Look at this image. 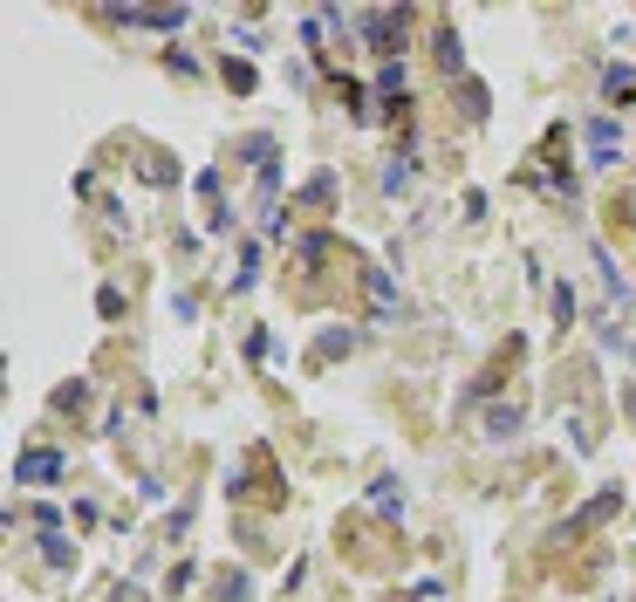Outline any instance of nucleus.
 I'll use <instances>...</instances> for the list:
<instances>
[{"instance_id":"obj_1","label":"nucleus","mask_w":636,"mask_h":602,"mask_svg":"<svg viewBox=\"0 0 636 602\" xmlns=\"http://www.w3.org/2000/svg\"><path fill=\"white\" fill-rule=\"evenodd\" d=\"M62 473H69V459H62V452H42V445L14 459V486H55Z\"/></svg>"},{"instance_id":"obj_2","label":"nucleus","mask_w":636,"mask_h":602,"mask_svg":"<svg viewBox=\"0 0 636 602\" xmlns=\"http://www.w3.org/2000/svg\"><path fill=\"white\" fill-rule=\"evenodd\" d=\"M582 138H589V165L595 171H609L622 158V124L616 117H589V130H582Z\"/></svg>"},{"instance_id":"obj_3","label":"nucleus","mask_w":636,"mask_h":602,"mask_svg":"<svg viewBox=\"0 0 636 602\" xmlns=\"http://www.w3.org/2000/svg\"><path fill=\"white\" fill-rule=\"evenodd\" d=\"M124 28H157V34H178L185 28V7H124Z\"/></svg>"},{"instance_id":"obj_4","label":"nucleus","mask_w":636,"mask_h":602,"mask_svg":"<svg viewBox=\"0 0 636 602\" xmlns=\"http://www.w3.org/2000/svg\"><path fill=\"white\" fill-rule=\"evenodd\" d=\"M370 507L376 513H403V486H397V479H376V486H370Z\"/></svg>"},{"instance_id":"obj_5","label":"nucleus","mask_w":636,"mask_h":602,"mask_svg":"<svg viewBox=\"0 0 636 602\" xmlns=\"http://www.w3.org/2000/svg\"><path fill=\"white\" fill-rule=\"evenodd\" d=\"M240 165L267 171V165H274V138H247V144H240Z\"/></svg>"},{"instance_id":"obj_6","label":"nucleus","mask_w":636,"mask_h":602,"mask_svg":"<svg viewBox=\"0 0 636 602\" xmlns=\"http://www.w3.org/2000/svg\"><path fill=\"white\" fill-rule=\"evenodd\" d=\"M513 432H520V411H513V404H507V411H493V417H486V438H499V445H507Z\"/></svg>"},{"instance_id":"obj_7","label":"nucleus","mask_w":636,"mask_h":602,"mask_svg":"<svg viewBox=\"0 0 636 602\" xmlns=\"http://www.w3.org/2000/svg\"><path fill=\"white\" fill-rule=\"evenodd\" d=\"M438 62H445L451 76H459V69H466V48H459V34H451V28L438 34Z\"/></svg>"},{"instance_id":"obj_8","label":"nucleus","mask_w":636,"mask_h":602,"mask_svg":"<svg viewBox=\"0 0 636 602\" xmlns=\"http://www.w3.org/2000/svg\"><path fill=\"white\" fill-rule=\"evenodd\" d=\"M411 186V158H397V165H384V192H403Z\"/></svg>"},{"instance_id":"obj_9","label":"nucleus","mask_w":636,"mask_h":602,"mask_svg":"<svg viewBox=\"0 0 636 602\" xmlns=\"http://www.w3.org/2000/svg\"><path fill=\"white\" fill-rule=\"evenodd\" d=\"M376 90L397 96V90H403V62H384V69H376Z\"/></svg>"},{"instance_id":"obj_10","label":"nucleus","mask_w":636,"mask_h":602,"mask_svg":"<svg viewBox=\"0 0 636 602\" xmlns=\"http://www.w3.org/2000/svg\"><path fill=\"white\" fill-rule=\"evenodd\" d=\"M247 588H253L247 575H226V582H219V602H247Z\"/></svg>"},{"instance_id":"obj_11","label":"nucleus","mask_w":636,"mask_h":602,"mask_svg":"<svg viewBox=\"0 0 636 602\" xmlns=\"http://www.w3.org/2000/svg\"><path fill=\"white\" fill-rule=\"evenodd\" d=\"M636 90V76H630V62H616V69H609V96H630Z\"/></svg>"},{"instance_id":"obj_12","label":"nucleus","mask_w":636,"mask_h":602,"mask_svg":"<svg viewBox=\"0 0 636 602\" xmlns=\"http://www.w3.org/2000/svg\"><path fill=\"white\" fill-rule=\"evenodd\" d=\"M42 561H48V569H69V548H62V534H48V548H42Z\"/></svg>"}]
</instances>
